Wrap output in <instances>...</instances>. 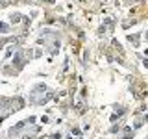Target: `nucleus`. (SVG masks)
Masks as SVG:
<instances>
[{
  "label": "nucleus",
  "instance_id": "nucleus-3",
  "mask_svg": "<svg viewBox=\"0 0 148 139\" xmlns=\"http://www.w3.org/2000/svg\"><path fill=\"white\" fill-rule=\"evenodd\" d=\"M52 98H54V95L50 91H46V95H45V93H43V95H34V93L30 95V102H32V104H46V102L52 100Z\"/></svg>",
  "mask_w": 148,
  "mask_h": 139
},
{
  "label": "nucleus",
  "instance_id": "nucleus-2",
  "mask_svg": "<svg viewBox=\"0 0 148 139\" xmlns=\"http://www.w3.org/2000/svg\"><path fill=\"white\" fill-rule=\"evenodd\" d=\"M35 120H37L35 117H28L26 120H21V122H17L15 126H11V128H9V137H11V139H13V137H17V136H18V133H21V132H22V130H24L26 126L34 124Z\"/></svg>",
  "mask_w": 148,
  "mask_h": 139
},
{
  "label": "nucleus",
  "instance_id": "nucleus-11",
  "mask_svg": "<svg viewBox=\"0 0 148 139\" xmlns=\"http://www.w3.org/2000/svg\"><path fill=\"white\" fill-rule=\"evenodd\" d=\"M35 133H37V132H34V133H26L22 139H35Z\"/></svg>",
  "mask_w": 148,
  "mask_h": 139
},
{
  "label": "nucleus",
  "instance_id": "nucleus-13",
  "mask_svg": "<svg viewBox=\"0 0 148 139\" xmlns=\"http://www.w3.org/2000/svg\"><path fill=\"white\" fill-rule=\"evenodd\" d=\"M46 2H48V4H54V2H56V0H46Z\"/></svg>",
  "mask_w": 148,
  "mask_h": 139
},
{
  "label": "nucleus",
  "instance_id": "nucleus-1",
  "mask_svg": "<svg viewBox=\"0 0 148 139\" xmlns=\"http://www.w3.org/2000/svg\"><path fill=\"white\" fill-rule=\"evenodd\" d=\"M24 106V98L22 96H17V98H2V119H6L11 111H18Z\"/></svg>",
  "mask_w": 148,
  "mask_h": 139
},
{
  "label": "nucleus",
  "instance_id": "nucleus-4",
  "mask_svg": "<svg viewBox=\"0 0 148 139\" xmlns=\"http://www.w3.org/2000/svg\"><path fill=\"white\" fill-rule=\"evenodd\" d=\"M26 59H28L26 50H17L15 58H13V65H17V71H21V69L26 65Z\"/></svg>",
  "mask_w": 148,
  "mask_h": 139
},
{
  "label": "nucleus",
  "instance_id": "nucleus-14",
  "mask_svg": "<svg viewBox=\"0 0 148 139\" xmlns=\"http://www.w3.org/2000/svg\"><path fill=\"white\" fill-rule=\"evenodd\" d=\"M145 37H146V39H148V32H146V35H145Z\"/></svg>",
  "mask_w": 148,
  "mask_h": 139
},
{
  "label": "nucleus",
  "instance_id": "nucleus-7",
  "mask_svg": "<svg viewBox=\"0 0 148 139\" xmlns=\"http://www.w3.org/2000/svg\"><path fill=\"white\" fill-rule=\"evenodd\" d=\"M22 19H26V17H22L21 13H11V15H9V21H11L13 24H18V22H21Z\"/></svg>",
  "mask_w": 148,
  "mask_h": 139
},
{
  "label": "nucleus",
  "instance_id": "nucleus-8",
  "mask_svg": "<svg viewBox=\"0 0 148 139\" xmlns=\"http://www.w3.org/2000/svg\"><path fill=\"white\" fill-rule=\"evenodd\" d=\"M115 109H117V111H115V113L111 115V120H113V122H115V120H117V119L120 117V115H124V108H122V106H117Z\"/></svg>",
  "mask_w": 148,
  "mask_h": 139
},
{
  "label": "nucleus",
  "instance_id": "nucleus-10",
  "mask_svg": "<svg viewBox=\"0 0 148 139\" xmlns=\"http://www.w3.org/2000/svg\"><path fill=\"white\" fill-rule=\"evenodd\" d=\"M0 30H2V34L6 35V34H8V30H9V26L6 24V22H2V26H0Z\"/></svg>",
  "mask_w": 148,
  "mask_h": 139
},
{
  "label": "nucleus",
  "instance_id": "nucleus-12",
  "mask_svg": "<svg viewBox=\"0 0 148 139\" xmlns=\"http://www.w3.org/2000/svg\"><path fill=\"white\" fill-rule=\"evenodd\" d=\"M143 63H145V67L148 69V59H145V61H143Z\"/></svg>",
  "mask_w": 148,
  "mask_h": 139
},
{
  "label": "nucleus",
  "instance_id": "nucleus-6",
  "mask_svg": "<svg viewBox=\"0 0 148 139\" xmlns=\"http://www.w3.org/2000/svg\"><path fill=\"white\" fill-rule=\"evenodd\" d=\"M141 34H132V35H128V41L132 43L133 46H139V41H141V37H139Z\"/></svg>",
  "mask_w": 148,
  "mask_h": 139
},
{
  "label": "nucleus",
  "instance_id": "nucleus-9",
  "mask_svg": "<svg viewBox=\"0 0 148 139\" xmlns=\"http://www.w3.org/2000/svg\"><path fill=\"white\" fill-rule=\"evenodd\" d=\"M122 139H133V132H132V128H130V126L124 128V136H122Z\"/></svg>",
  "mask_w": 148,
  "mask_h": 139
},
{
  "label": "nucleus",
  "instance_id": "nucleus-5",
  "mask_svg": "<svg viewBox=\"0 0 148 139\" xmlns=\"http://www.w3.org/2000/svg\"><path fill=\"white\" fill-rule=\"evenodd\" d=\"M113 28V19H106V22L102 24L100 28H98V35H102V34H106L108 30H111Z\"/></svg>",
  "mask_w": 148,
  "mask_h": 139
}]
</instances>
